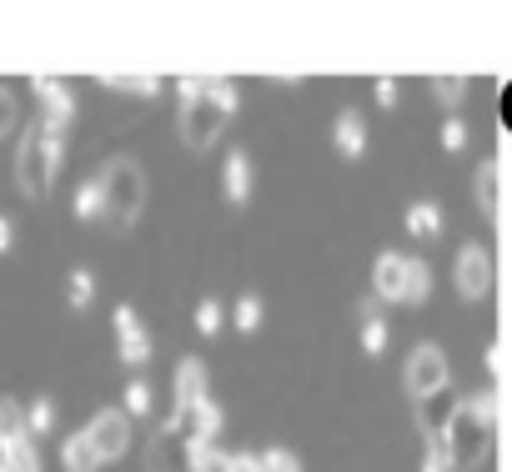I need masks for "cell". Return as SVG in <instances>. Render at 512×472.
Returning a JSON list of instances; mask_svg holds the SVG:
<instances>
[{
  "label": "cell",
  "mask_w": 512,
  "mask_h": 472,
  "mask_svg": "<svg viewBox=\"0 0 512 472\" xmlns=\"http://www.w3.org/2000/svg\"><path fill=\"white\" fill-rule=\"evenodd\" d=\"M66 302H71V312H86V307L96 302V277H91L86 267H76V272L66 277Z\"/></svg>",
  "instance_id": "d4e9b609"
},
{
  "label": "cell",
  "mask_w": 512,
  "mask_h": 472,
  "mask_svg": "<svg viewBox=\"0 0 512 472\" xmlns=\"http://www.w3.org/2000/svg\"><path fill=\"white\" fill-rule=\"evenodd\" d=\"M231 322H236V332H256V327L267 322V302L256 297V292L236 297V307H231Z\"/></svg>",
  "instance_id": "603a6c76"
},
{
  "label": "cell",
  "mask_w": 512,
  "mask_h": 472,
  "mask_svg": "<svg viewBox=\"0 0 512 472\" xmlns=\"http://www.w3.org/2000/svg\"><path fill=\"white\" fill-rule=\"evenodd\" d=\"M332 141H337L342 161H362V156H367V121H362V111H357V106H342V111H337Z\"/></svg>",
  "instance_id": "4fadbf2b"
},
{
  "label": "cell",
  "mask_w": 512,
  "mask_h": 472,
  "mask_svg": "<svg viewBox=\"0 0 512 472\" xmlns=\"http://www.w3.org/2000/svg\"><path fill=\"white\" fill-rule=\"evenodd\" d=\"M0 472H11V442L0 437Z\"/></svg>",
  "instance_id": "ab89813d"
},
{
  "label": "cell",
  "mask_w": 512,
  "mask_h": 472,
  "mask_svg": "<svg viewBox=\"0 0 512 472\" xmlns=\"http://www.w3.org/2000/svg\"><path fill=\"white\" fill-rule=\"evenodd\" d=\"M201 86H206V76H181V81H176V96H181V106H186V101H196V96H201Z\"/></svg>",
  "instance_id": "d590c367"
},
{
  "label": "cell",
  "mask_w": 512,
  "mask_h": 472,
  "mask_svg": "<svg viewBox=\"0 0 512 472\" xmlns=\"http://www.w3.org/2000/svg\"><path fill=\"white\" fill-rule=\"evenodd\" d=\"M66 136L71 126H56L46 116H36L21 136V151H16V186L26 201H46L51 196V181L61 171V156H66Z\"/></svg>",
  "instance_id": "6da1fadb"
},
{
  "label": "cell",
  "mask_w": 512,
  "mask_h": 472,
  "mask_svg": "<svg viewBox=\"0 0 512 472\" xmlns=\"http://www.w3.org/2000/svg\"><path fill=\"white\" fill-rule=\"evenodd\" d=\"M196 472H236V457L221 452L216 442H201L196 447Z\"/></svg>",
  "instance_id": "f1b7e54d"
},
{
  "label": "cell",
  "mask_w": 512,
  "mask_h": 472,
  "mask_svg": "<svg viewBox=\"0 0 512 472\" xmlns=\"http://www.w3.org/2000/svg\"><path fill=\"white\" fill-rule=\"evenodd\" d=\"M0 437H6V442H26L31 437L26 432V407L16 397H0Z\"/></svg>",
  "instance_id": "cb8c5ba5"
},
{
  "label": "cell",
  "mask_w": 512,
  "mask_h": 472,
  "mask_svg": "<svg viewBox=\"0 0 512 472\" xmlns=\"http://www.w3.org/2000/svg\"><path fill=\"white\" fill-rule=\"evenodd\" d=\"M492 432H497V402H492V392L462 397L457 417H452L447 432H442V437H447V452H452V472L482 467L487 452H492Z\"/></svg>",
  "instance_id": "3957f363"
},
{
  "label": "cell",
  "mask_w": 512,
  "mask_h": 472,
  "mask_svg": "<svg viewBox=\"0 0 512 472\" xmlns=\"http://www.w3.org/2000/svg\"><path fill=\"white\" fill-rule=\"evenodd\" d=\"M402 387H407V397H412V402H417V397H427V392H437V387H447V352H442L437 342L412 347L407 372H402Z\"/></svg>",
  "instance_id": "8992f818"
},
{
  "label": "cell",
  "mask_w": 512,
  "mask_h": 472,
  "mask_svg": "<svg viewBox=\"0 0 512 472\" xmlns=\"http://www.w3.org/2000/svg\"><path fill=\"white\" fill-rule=\"evenodd\" d=\"M432 96H437V101L452 111V106L467 96V76H432Z\"/></svg>",
  "instance_id": "4dcf8cb0"
},
{
  "label": "cell",
  "mask_w": 512,
  "mask_h": 472,
  "mask_svg": "<svg viewBox=\"0 0 512 472\" xmlns=\"http://www.w3.org/2000/svg\"><path fill=\"white\" fill-rule=\"evenodd\" d=\"M206 387H211L206 362H201V357H181V362H176V382H171L176 407H196V402H206V397H211Z\"/></svg>",
  "instance_id": "5bb4252c"
},
{
  "label": "cell",
  "mask_w": 512,
  "mask_h": 472,
  "mask_svg": "<svg viewBox=\"0 0 512 472\" xmlns=\"http://www.w3.org/2000/svg\"><path fill=\"white\" fill-rule=\"evenodd\" d=\"M256 472H302V462L287 447H267V452H256Z\"/></svg>",
  "instance_id": "f546056e"
},
{
  "label": "cell",
  "mask_w": 512,
  "mask_h": 472,
  "mask_svg": "<svg viewBox=\"0 0 512 472\" xmlns=\"http://www.w3.org/2000/svg\"><path fill=\"white\" fill-rule=\"evenodd\" d=\"M502 126H507V131H512V86H507V91H502Z\"/></svg>",
  "instance_id": "f35d334b"
},
{
  "label": "cell",
  "mask_w": 512,
  "mask_h": 472,
  "mask_svg": "<svg viewBox=\"0 0 512 472\" xmlns=\"http://www.w3.org/2000/svg\"><path fill=\"white\" fill-rule=\"evenodd\" d=\"M442 226H447V216H442V206H437L432 196H422V201L407 206V231L417 236V242H437Z\"/></svg>",
  "instance_id": "e0dca14e"
},
{
  "label": "cell",
  "mask_w": 512,
  "mask_h": 472,
  "mask_svg": "<svg viewBox=\"0 0 512 472\" xmlns=\"http://www.w3.org/2000/svg\"><path fill=\"white\" fill-rule=\"evenodd\" d=\"M236 106H241V91H236L226 76H206L201 96L181 106V121H176L181 146H186V151H211V146L221 141L226 121L236 116Z\"/></svg>",
  "instance_id": "7a4b0ae2"
},
{
  "label": "cell",
  "mask_w": 512,
  "mask_h": 472,
  "mask_svg": "<svg viewBox=\"0 0 512 472\" xmlns=\"http://www.w3.org/2000/svg\"><path fill=\"white\" fill-rule=\"evenodd\" d=\"M71 211H76L81 221H106V196H101V181H96V176L76 186V201H71Z\"/></svg>",
  "instance_id": "44dd1931"
},
{
  "label": "cell",
  "mask_w": 512,
  "mask_h": 472,
  "mask_svg": "<svg viewBox=\"0 0 512 472\" xmlns=\"http://www.w3.org/2000/svg\"><path fill=\"white\" fill-rule=\"evenodd\" d=\"M452 277H457V292H462L467 302H482V297H492L497 262H492V252H487L482 242H472V247H462V252H457V267H452Z\"/></svg>",
  "instance_id": "5b68a950"
},
{
  "label": "cell",
  "mask_w": 512,
  "mask_h": 472,
  "mask_svg": "<svg viewBox=\"0 0 512 472\" xmlns=\"http://www.w3.org/2000/svg\"><path fill=\"white\" fill-rule=\"evenodd\" d=\"M56 422H61V412H56L51 397H36V402L26 407V432H31V442H36V437H51Z\"/></svg>",
  "instance_id": "7402d4cb"
},
{
  "label": "cell",
  "mask_w": 512,
  "mask_h": 472,
  "mask_svg": "<svg viewBox=\"0 0 512 472\" xmlns=\"http://www.w3.org/2000/svg\"><path fill=\"white\" fill-rule=\"evenodd\" d=\"M61 462H66V472H101V452H96V442H91L86 432L66 437V447H61Z\"/></svg>",
  "instance_id": "ac0fdd59"
},
{
  "label": "cell",
  "mask_w": 512,
  "mask_h": 472,
  "mask_svg": "<svg viewBox=\"0 0 512 472\" xmlns=\"http://www.w3.org/2000/svg\"><path fill=\"white\" fill-rule=\"evenodd\" d=\"M96 181H101V196H106V226H116V231L136 226V216L146 206V171L131 156H111Z\"/></svg>",
  "instance_id": "277c9868"
},
{
  "label": "cell",
  "mask_w": 512,
  "mask_h": 472,
  "mask_svg": "<svg viewBox=\"0 0 512 472\" xmlns=\"http://www.w3.org/2000/svg\"><path fill=\"white\" fill-rule=\"evenodd\" d=\"M111 327H116V352H121V362H126V367H146L151 352H156V342H151V332L141 327L136 307L121 302V307L111 312Z\"/></svg>",
  "instance_id": "ba28073f"
},
{
  "label": "cell",
  "mask_w": 512,
  "mask_h": 472,
  "mask_svg": "<svg viewBox=\"0 0 512 472\" xmlns=\"http://www.w3.org/2000/svg\"><path fill=\"white\" fill-rule=\"evenodd\" d=\"M251 181H256V171H251V156L236 146V151H226V166H221V191H226V201L231 206H246L251 201Z\"/></svg>",
  "instance_id": "9a60e30c"
},
{
  "label": "cell",
  "mask_w": 512,
  "mask_h": 472,
  "mask_svg": "<svg viewBox=\"0 0 512 472\" xmlns=\"http://www.w3.org/2000/svg\"><path fill=\"white\" fill-rule=\"evenodd\" d=\"M11 247H16V221H11V216H0V257H6Z\"/></svg>",
  "instance_id": "8d00e7d4"
},
{
  "label": "cell",
  "mask_w": 512,
  "mask_h": 472,
  "mask_svg": "<svg viewBox=\"0 0 512 472\" xmlns=\"http://www.w3.org/2000/svg\"><path fill=\"white\" fill-rule=\"evenodd\" d=\"M106 91H126V96H161V76H136V71H121V76H96Z\"/></svg>",
  "instance_id": "ffe728a7"
},
{
  "label": "cell",
  "mask_w": 512,
  "mask_h": 472,
  "mask_svg": "<svg viewBox=\"0 0 512 472\" xmlns=\"http://www.w3.org/2000/svg\"><path fill=\"white\" fill-rule=\"evenodd\" d=\"M432 297V267L422 257H412V277H407V307H422Z\"/></svg>",
  "instance_id": "484cf974"
},
{
  "label": "cell",
  "mask_w": 512,
  "mask_h": 472,
  "mask_svg": "<svg viewBox=\"0 0 512 472\" xmlns=\"http://www.w3.org/2000/svg\"><path fill=\"white\" fill-rule=\"evenodd\" d=\"M412 407H417V427H422V437H442V432H447V422L457 417L462 397H457V392H452V382H447V387H437V392L417 397Z\"/></svg>",
  "instance_id": "7c38bea8"
},
{
  "label": "cell",
  "mask_w": 512,
  "mask_h": 472,
  "mask_svg": "<svg viewBox=\"0 0 512 472\" xmlns=\"http://www.w3.org/2000/svg\"><path fill=\"white\" fill-rule=\"evenodd\" d=\"M497 176H502V171H497V161H482V166H477V176H472V191H477V211H482L487 221L497 216Z\"/></svg>",
  "instance_id": "d6986e66"
},
{
  "label": "cell",
  "mask_w": 512,
  "mask_h": 472,
  "mask_svg": "<svg viewBox=\"0 0 512 472\" xmlns=\"http://www.w3.org/2000/svg\"><path fill=\"white\" fill-rule=\"evenodd\" d=\"M31 91H36L46 121H56V126H71L76 121V91L61 76H31Z\"/></svg>",
  "instance_id": "8fae6325"
},
{
  "label": "cell",
  "mask_w": 512,
  "mask_h": 472,
  "mask_svg": "<svg viewBox=\"0 0 512 472\" xmlns=\"http://www.w3.org/2000/svg\"><path fill=\"white\" fill-rule=\"evenodd\" d=\"M357 337H362V352L367 357H382L387 352V317L377 302H362L357 307Z\"/></svg>",
  "instance_id": "2e32d148"
},
{
  "label": "cell",
  "mask_w": 512,
  "mask_h": 472,
  "mask_svg": "<svg viewBox=\"0 0 512 472\" xmlns=\"http://www.w3.org/2000/svg\"><path fill=\"white\" fill-rule=\"evenodd\" d=\"M16 116H21V111H16V96L0 86V136H11V131H16Z\"/></svg>",
  "instance_id": "e575fe53"
},
{
  "label": "cell",
  "mask_w": 512,
  "mask_h": 472,
  "mask_svg": "<svg viewBox=\"0 0 512 472\" xmlns=\"http://www.w3.org/2000/svg\"><path fill=\"white\" fill-rule=\"evenodd\" d=\"M121 412H126V417H146V412H151V382H146V377L126 382V392H121Z\"/></svg>",
  "instance_id": "83f0119b"
},
{
  "label": "cell",
  "mask_w": 512,
  "mask_h": 472,
  "mask_svg": "<svg viewBox=\"0 0 512 472\" xmlns=\"http://www.w3.org/2000/svg\"><path fill=\"white\" fill-rule=\"evenodd\" d=\"M422 472H452V452H447V437H427V452H422Z\"/></svg>",
  "instance_id": "1f68e13d"
},
{
  "label": "cell",
  "mask_w": 512,
  "mask_h": 472,
  "mask_svg": "<svg viewBox=\"0 0 512 472\" xmlns=\"http://www.w3.org/2000/svg\"><path fill=\"white\" fill-rule=\"evenodd\" d=\"M86 437L96 442L101 462H111V457H126V447H131V417H126L121 407H106V412H96V417H91Z\"/></svg>",
  "instance_id": "9c48e42d"
},
{
  "label": "cell",
  "mask_w": 512,
  "mask_h": 472,
  "mask_svg": "<svg viewBox=\"0 0 512 472\" xmlns=\"http://www.w3.org/2000/svg\"><path fill=\"white\" fill-rule=\"evenodd\" d=\"M146 472H196V442H186L171 422L146 447Z\"/></svg>",
  "instance_id": "52a82bcc"
},
{
  "label": "cell",
  "mask_w": 512,
  "mask_h": 472,
  "mask_svg": "<svg viewBox=\"0 0 512 472\" xmlns=\"http://www.w3.org/2000/svg\"><path fill=\"white\" fill-rule=\"evenodd\" d=\"M372 101H377L382 111H392V106L402 101V86H397V76H377V86H372Z\"/></svg>",
  "instance_id": "d6a6232c"
},
{
  "label": "cell",
  "mask_w": 512,
  "mask_h": 472,
  "mask_svg": "<svg viewBox=\"0 0 512 472\" xmlns=\"http://www.w3.org/2000/svg\"><path fill=\"white\" fill-rule=\"evenodd\" d=\"M407 277H412V257L382 252L372 262V297L377 302H407Z\"/></svg>",
  "instance_id": "30bf717a"
},
{
  "label": "cell",
  "mask_w": 512,
  "mask_h": 472,
  "mask_svg": "<svg viewBox=\"0 0 512 472\" xmlns=\"http://www.w3.org/2000/svg\"><path fill=\"white\" fill-rule=\"evenodd\" d=\"M236 457V472H256V452H231Z\"/></svg>",
  "instance_id": "74e56055"
},
{
  "label": "cell",
  "mask_w": 512,
  "mask_h": 472,
  "mask_svg": "<svg viewBox=\"0 0 512 472\" xmlns=\"http://www.w3.org/2000/svg\"><path fill=\"white\" fill-rule=\"evenodd\" d=\"M191 322H196L201 337H216V332L226 327V307H221L216 297H206V302H196V317H191Z\"/></svg>",
  "instance_id": "4316f807"
},
{
  "label": "cell",
  "mask_w": 512,
  "mask_h": 472,
  "mask_svg": "<svg viewBox=\"0 0 512 472\" xmlns=\"http://www.w3.org/2000/svg\"><path fill=\"white\" fill-rule=\"evenodd\" d=\"M442 146L447 151H462L467 146V121L462 116H442Z\"/></svg>",
  "instance_id": "836d02e7"
}]
</instances>
